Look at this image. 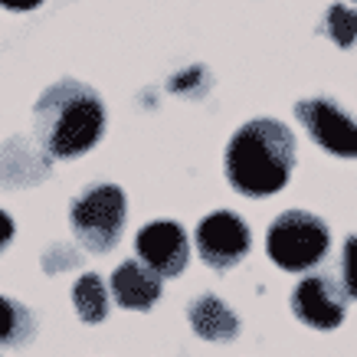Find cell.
<instances>
[{
	"label": "cell",
	"instance_id": "cell-1",
	"mask_svg": "<svg viewBox=\"0 0 357 357\" xmlns=\"http://www.w3.org/2000/svg\"><path fill=\"white\" fill-rule=\"evenodd\" d=\"M33 135L53 161H76L105 135V102L79 79H59L33 105Z\"/></svg>",
	"mask_w": 357,
	"mask_h": 357
},
{
	"label": "cell",
	"instance_id": "cell-2",
	"mask_svg": "<svg viewBox=\"0 0 357 357\" xmlns=\"http://www.w3.org/2000/svg\"><path fill=\"white\" fill-rule=\"evenodd\" d=\"M227 181L243 197L279 194L295 171V135L279 119H252L227 144Z\"/></svg>",
	"mask_w": 357,
	"mask_h": 357
},
{
	"label": "cell",
	"instance_id": "cell-3",
	"mask_svg": "<svg viewBox=\"0 0 357 357\" xmlns=\"http://www.w3.org/2000/svg\"><path fill=\"white\" fill-rule=\"evenodd\" d=\"M266 252L285 272H312L331 256V229L318 213L285 210L269 223Z\"/></svg>",
	"mask_w": 357,
	"mask_h": 357
},
{
	"label": "cell",
	"instance_id": "cell-4",
	"mask_svg": "<svg viewBox=\"0 0 357 357\" xmlns=\"http://www.w3.org/2000/svg\"><path fill=\"white\" fill-rule=\"evenodd\" d=\"M128 223V197L119 184H92L69 206V227L79 246L105 256L119 246Z\"/></svg>",
	"mask_w": 357,
	"mask_h": 357
},
{
	"label": "cell",
	"instance_id": "cell-5",
	"mask_svg": "<svg viewBox=\"0 0 357 357\" xmlns=\"http://www.w3.org/2000/svg\"><path fill=\"white\" fill-rule=\"evenodd\" d=\"M197 252L200 259L217 272L236 269L239 262L249 256L252 249V233L249 223L233 210H213L197 223Z\"/></svg>",
	"mask_w": 357,
	"mask_h": 357
},
{
	"label": "cell",
	"instance_id": "cell-6",
	"mask_svg": "<svg viewBox=\"0 0 357 357\" xmlns=\"http://www.w3.org/2000/svg\"><path fill=\"white\" fill-rule=\"evenodd\" d=\"M347 302L351 298H347L344 285L331 272L312 269L292 289V314L314 331H335L344 325Z\"/></svg>",
	"mask_w": 357,
	"mask_h": 357
},
{
	"label": "cell",
	"instance_id": "cell-7",
	"mask_svg": "<svg viewBox=\"0 0 357 357\" xmlns=\"http://www.w3.org/2000/svg\"><path fill=\"white\" fill-rule=\"evenodd\" d=\"M295 119L302 121L308 138L335 158H357V121L335 98H302L295 105Z\"/></svg>",
	"mask_w": 357,
	"mask_h": 357
},
{
	"label": "cell",
	"instance_id": "cell-8",
	"mask_svg": "<svg viewBox=\"0 0 357 357\" xmlns=\"http://www.w3.org/2000/svg\"><path fill=\"white\" fill-rule=\"evenodd\" d=\"M135 252L144 266H151L161 279H177L190 262V239L184 227L174 220H158L138 229L135 236Z\"/></svg>",
	"mask_w": 357,
	"mask_h": 357
},
{
	"label": "cell",
	"instance_id": "cell-9",
	"mask_svg": "<svg viewBox=\"0 0 357 357\" xmlns=\"http://www.w3.org/2000/svg\"><path fill=\"white\" fill-rule=\"evenodd\" d=\"M112 298L128 312H151L161 298V275L141 259H125L112 272Z\"/></svg>",
	"mask_w": 357,
	"mask_h": 357
},
{
	"label": "cell",
	"instance_id": "cell-10",
	"mask_svg": "<svg viewBox=\"0 0 357 357\" xmlns=\"http://www.w3.org/2000/svg\"><path fill=\"white\" fill-rule=\"evenodd\" d=\"M187 321L200 341L210 344H229L239 337V318L223 298L217 295H197L194 302L187 305Z\"/></svg>",
	"mask_w": 357,
	"mask_h": 357
},
{
	"label": "cell",
	"instance_id": "cell-11",
	"mask_svg": "<svg viewBox=\"0 0 357 357\" xmlns=\"http://www.w3.org/2000/svg\"><path fill=\"white\" fill-rule=\"evenodd\" d=\"M109 295H112V289L102 282V275H96V272L79 275V282L73 285L76 314L86 325H102V321L109 318Z\"/></svg>",
	"mask_w": 357,
	"mask_h": 357
},
{
	"label": "cell",
	"instance_id": "cell-12",
	"mask_svg": "<svg viewBox=\"0 0 357 357\" xmlns=\"http://www.w3.org/2000/svg\"><path fill=\"white\" fill-rule=\"evenodd\" d=\"M36 335V318L23 302L0 295V347H26Z\"/></svg>",
	"mask_w": 357,
	"mask_h": 357
},
{
	"label": "cell",
	"instance_id": "cell-13",
	"mask_svg": "<svg viewBox=\"0 0 357 357\" xmlns=\"http://www.w3.org/2000/svg\"><path fill=\"white\" fill-rule=\"evenodd\" d=\"M318 30L325 33V36H331L341 50H351V46L357 43V7H351V3L328 7Z\"/></svg>",
	"mask_w": 357,
	"mask_h": 357
},
{
	"label": "cell",
	"instance_id": "cell-14",
	"mask_svg": "<svg viewBox=\"0 0 357 357\" xmlns=\"http://www.w3.org/2000/svg\"><path fill=\"white\" fill-rule=\"evenodd\" d=\"M341 285H344L347 298H357V233L344 239V246H341Z\"/></svg>",
	"mask_w": 357,
	"mask_h": 357
},
{
	"label": "cell",
	"instance_id": "cell-15",
	"mask_svg": "<svg viewBox=\"0 0 357 357\" xmlns=\"http://www.w3.org/2000/svg\"><path fill=\"white\" fill-rule=\"evenodd\" d=\"M13 236H17V227H13L10 213H3V210H0V252H3V249L10 246Z\"/></svg>",
	"mask_w": 357,
	"mask_h": 357
},
{
	"label": "cell",
	"instance_id": "cell-16",
	"mask_svg": "<svg viewBox=\"0 0 357 357\" xmlns=\"http://www.w3.org/2000/svg\"><path fill=\"white\" fill-rule=\"evenodd\" d=\"M43 0H0L3 10H13V13H26V10H36Z\"/></svg>",
	"mask_w": 357,
	"mask_h": 357
},
{
	"label": "cell",
	"instance_id": "cell-17",
	"mask_svg": "<svg viewBox=\"0 0 357 357\" xmlns=\"http://www.w3.org/2000/svg\"><path fill=\"white\" fill-rule=\"evenodd\" d=\"M354 3H357V0H354Z\"/></svg>",
	"mask_w": 357,
	"mask_h": 357
}]
</instances>
